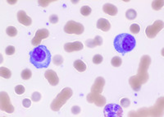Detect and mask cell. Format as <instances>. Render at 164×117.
Segmentation results:
<instances>
[{"label":"cell","mask_w":164,"mask_h":117,"mask_svg":"<svg viewBox=\"0 0 164 117\" xmlns=\"http://www.w3.org/2000/svg\"><path fill=\"white\" fill-rule=\"evenodd\" d=\"M51 54L48 48L39 45L30 52V62L37 68H48L51 62Z\"/></svg>","instance_id":"cell-1"},{"label":"cell","mask_w":164,"mask_h":117,"mask_svg":"<svg viewBox=\"0 0 164 117\" xmlns=\"http://www.w3.org/2000/svg\"><path fill=\"white\" fill-rule=\"evenodd\" d=\"M150 62L151 60H150V56L148 55L143 56V58H141V61H140V69H139L137 76L135 77L134 76L130 78V84L131 85V88L135 91H139L141 87V84L145 83L148 80L149 75L147 73V69L149 68Z\"/></svg>","instance_id":"cell-2"},{"label":"cell","mask_w":164,"mask_h":117,"mask_svg":"<svg viewBox=\"0 0 164 117\" xmlns=\"http://www.w3.org/2000/svg\"><path fill=\"white\" fill-rule=\"evenodd\" d=\"M136 40L133 36L127 33L117 35L113 42L114 48L117 52L125 54L131 51L135 47Z\"/></svg>","instance_id":"cell-3"},{"label":"cell","mask_w":164,"mask_h":117,"mask_svg":"<svg viewBox=\"0 0 164 117\" xmlns=\"http://www.w3.org/2000/svg\"><path fill=\"white\" fill-rule=\"evenodd\" d=\"M73 92L70 88H65L62 90V92L58 94L56 98L51 103V109L54 111H58L63 105L69 100V98L72 96Z\"/></svg>","instance_id":"cell-4"},{"label":"cell","mask_w":164,"mask_h":117,"mask_svg":"<svg viewBox=\"0 0 164 117\" xmlns=\"http://www.w3.org/2000/svg\"><path fill=\"white\" fill-rule=\"evenodd\" d=\"M85 27L81 23L74 21H69L64 26V31L68 34L81 35L84 32Z\"/></svg>","instance_id":"cell-5"},{"label":"cell","mask_w":164,"mask_h":117,"mask_svg":"<svg viewBox=\"0 0 164 117\" xmlns=\"http://www.w3.org/2000/svg\"><path fill=\"white\" fill-rule=\"evenodd\" d=\"M0 107L1 110L7 113H12L14 111V107L12 105L10 98L6 92H1L0 93Z\"/></svg>","instance_id":"cell-6"},{"label":"cell","mask_w":164,"mask_h":117,"mask_svg":"<svg viewBox=\"0 0 164 117\" xmlns=\"http://www.w3.org/2000/svg\"><path fill=\"white\" fill-rule=\"evenodd\" d=\"M163 28V21H156L151 26H149L146 29H145V34L146 36L150 38L153 39L158 35L161 30Z\"/></svg>","instance_id":"cell-7"},{"label":"cell","mask_w":164,"mask_h":117,"mask_svg":"<svg viewBox=\"0 0 164 117\" xmlns=\"http://www.w3.org/2000/svg\"><path fill=\"white\" fill-rule=\"evenodd\" d=\"M104 116L108 117L121 116H122V109L120 106L116 105V104L107 105L104 108Z\"/></svg>","instance_id":"cell-8"},{"label":"cell","mask_w":164,"mask_h":117,"mask_svg":"<svg viewBox=\"0 0 164 117\" xmlns=\"http://www.w3.org/2000/svg\"><path fill=\"white\" fill-rule=\"evenodd\" d=\"M87 101L90 103H94L98 107H102L105 105L106 99L104 97L100 96L99 93H90L87 96Z\"/></svg>","instance_id":"cell-9"},{"label":"cell","mask_w":164,"mask_h":117,"mask_svg":"<svg viewBox=\"0 0 164 117\" xmlns=\"http://www.w3.org/2000/svg\"><path fill=\"white\" fill-rule=\"evenodd\" d=\"M49 36V31L47 29H39L36 31L35 36H34V38L31 40V43L33 45H39L40 42L42 41V40L46 39L48 38Z\"/></svg>","instance_id":"cell-10"},{"label":"cell","mask_w":164,"mask_h":117,"mask_svg":"<svg viewBox=\"0 0 164 117\" xmlns=\"http://www.w3.org/2000/svg\"><path fill=\"white\" fill-rule=\"evenodd\" d=\"M44 77H45V78L47 79V81L52 86H56L59 83V78L58 77V74L56 73V72H54L53 70H52V69L47 70L44 73Z\"/></svg>","instance_id":"cell-11"},{"label":"cell","mask_w":164,"mask_h":117,"mask_svg":"<svg viewBox=\"0 0 164 117\" xmlns=\"http://www.w3.org/2000/svg\"><path fill=\"white\" fill-rule=\"evenodd\" d=\"M84 48V45L81 41H76V42H72V43H66L64 45V49L70 53V52H73V51H79L81 50Z\"/></svg>","instance_id":"cell-12"},{"label":"cell","mask_w":164,"mask_h":117,"mask_svg":"<svg viewBox=\"0 0 164 117\" xmlns=\"http://www.w3.org/2000/svg\"><path fill=\"white\" fill-rule=\"evenodd\" d=\"M104 84H105L104 78H102V77L97 78V79L95 80V82H94V85H93V87L91 88V93H99L100 94L103 92Z\"/></svg>","instance_id":"cell-13"},{"label":"cell","mask_w":164,"mask_h":117,"mask_svg":"<svg viewBox=\"0 0 164 117\" xmlns=\"http://www.w3.org/2000/svg\"><path fill=\"white\" fill-rule=\"evenodd\" d=\"M17 19L21 24L24 25V26H30L32 23V20L31 18L28 17L26 13H25L23 10H20L19 12L17 13Z\"/></svg>","instance_id":"cell-14"},{"label":"cell","mask_w":164,"mask_h":117,"mask_svg":"<svg viewBox=\"0 0 164 117\" xmlns=\"http://www.w3.org/2000/svg\"><path fill=\"white\" fill-rule=\"evenodd\" d=\"M97 28L103 31H108L111 28V24L105 18H100L97 22Z\"/></svg>","instance_id":"cell-15"},{"label":"cell","mask_w":164,"mask_h":117,"mask_svg":"<svg viewBox=\"0 0 164 117\" xmlns=\"http://www.w3.org/2000/svg\"><path fill=\"white\" fill-rule=\"evenodd\" d=\"M85 44L89 48H94L95 46H99L103 44V38L99 36H97L93 40H87Z\"/></svg>","instance_id":"cell-16"},{"label":"cell","mask_w":164,"mask_h":117,"mask_svg":"<svg viewBox=\"0 0 164 117\" xmlns=\"http://www.w3.org/2000/svg\"><path fill=\"white\" fill-rule=\"evenodd\" d=\"M103 10L105 13L110 16H116L117 14V8L111 3H106L103 5Z\"/></svg>","instance_id":"cell-17"},{"label":"cell","mask_w":164,"mask_h":117,"mask_svg":"<svg viewBox=\"0 0 164 117\" xmlns=\"http://www.w3.org/2000/svg\"><path fill=\"white\" fill-rule=\"evenodd\" d=\"M75 68L77 70L78 72H85L86 70V65L85 63H84L82 60L81 59H78V60H76L74 63H73Z\"/></svg>","instance_id":"cell-18"},{"label":"cell","mask_w":164,"mask_h":117,"mask_svg":"<svg viewBox=\"0 0 164 117\" xmlns=\"http://www.w3.org/2000/svg\"><path fill=\"white\" fill-rule=\"evenodd\" d=\"M0 75L1 77L3 78H10L12 76V72L10 71L8 68L1 67L0 68Z\"/></svg>","instance_id":"cell-19"},{"label":"cell","mask_w":164,"mask_h":117,"mask_svg":"<svg viewBox=\"0 0 164 117\" xmlns=\"http://www.w3.org/2000/svg\"><path fill=\"white\" fill-rule=\"evenodd\" d=\"M137 17V13L135 9H128L125 13V17L129 20H134Z\"/></svg>","instance_id":"cell-20"},{"label":"cell","mask_w":164,"mask_h":117,"mask_svg":"<svg viewBox=\"0 0 164 117\" xmlns=\"http://www.w3.org/2000/svg\"><path fill=\"white\" fill-rule=\"evenodd\" d=\"M121 63H122V59L119 56H115V57H113V58H112V65L114 66V67H116V68L120 67L121 65Z\"/></svg>","instance_id":"cell-21"},{"label":"cell","mask_w":164,"mask_h":117,"mask_svg":"<svg viewBox=\"0 0 164 117\" xmlns=\"http://www.w3.org/2000/svg\"><path fill=\"white\" fill-rule=\"evenodd\" d=\"M21 78H23L24 80H28L30 78H31V76H32V73H31V71L28 69V68H25L24 69L21 73Z\"/></svg>","instance_id":"cell-22"},{"label":"cell","mask_w":164,"mask_h":117,"mask_svg":"<svg viewBox=\"0 0 164 117\" xmlns=\"http://www.w3.org/2000/svg\"><path fill=\"white\" fill-rule=\"evenodd\" d=\"M6 32L8 36H9L11 37H14L17 35V30L16 29L14 26H8L6 29Z\"/></svg>","instance_id":"cell-23"},{"label":"cell","mask_w":164,"mask_h":117,"mask_svg":"<svg viewBox=\"0 0 164 117\" xmlns=\"http://www.w3.org/2000/svg\"><path fill=\"white\" fill-rule=\"evenodd\" d=\"M91 8L90 7H89V6H83L81 8V13L83 16H85V17H87V16H89V15H90L91 13Z\"/></svg>","instance_id":"cell-24"},{"label":"cell","mask_w":164,"mask_h":117,"mask_svg":"<svg viewBox=\"0 0 164 117\" xmlns=\"http://www.w3.org/2000/svg\"><path fill=\"white\" fill-rule=\"evenodd\" d=\"M163 1H154L152 3V8L154 10H159L163 7Z\"/></svg>","instance_id":"cell-25"},{"label":"cell","mask_w":164,"mask_h":117,"mask_svg":"<svg viewBox=\"0 0 164 117\" xmlns=\"http://www.w3.org/2000/svg\"><path fill=\"white\" fill-rule=\"evenodd\" d=\"M63 61H64L63 57L61 56V55H59V54L55 55L53 58V63L54 64H56V65H61L63 63Z\"/></svg>","instance_id":"cell-26"},{"label":"cell","mask_w":164,"mask_h":117,"mask_svg":"<svg viewBox=\"0 0 164 117\" xmlns=\"http://www.w3.org/2000/svg\"><path fill=\"white\" fill-rule=\"evenodd\" d=\"M103 58L100 54H95L93 57V63L94 64H99L103 62Z\"/></svg>","instance_id":"cell-27"},{"label":"cell","mask_w":164,"mask_h":117,"mask_svg":"<svg viewBox=\"0 0 164 117\" xmlns=\"http://www.w3.org/2000/svg\"><path fill=\"white\" fill-rule=\"evenodd\" d=\"M130 31H131V32H133L134 34H138V33L140 32V26H139L138 24L134 23V24H132L131 26H130Z\"/></svg>","instance_id":"cell-28"},{"label":"cell","mask_w":164,"mask_h":117,"mask_svg":"<svg viewBox=\"0 0 164 117\" xmlns=\"http://www.w3.org/2000/svg\"><path fill=\"white\" fill-rule=\"evenodd\" d=\"M120 104H121V107L126 108L128 107H130V101L128 99V98H123V99H121V100Z\"/></svg>","instance_id":"cell-29"},{"label":"cell","mask_w":164,"mask_h":117,"mask_svg":"<svg viewBox=\"0 0 164 117\" xmlns=\"http://www.w3.org/2000/svg\"><path fill=\"white\" fill-rule=\"evenodd\" d=\"M41 99V94L38 92H34L32 96H31V100L34 102H39Z\"/></svg>","instance_id":"cell-30"},{"label":"cell","mask_w":164,"mask_h":117,"mask_svg":"<svg viewBox=\"0 0 164 117\" xmlns=\"http://www.w3.org/2000/svg\"><path fill=\"white\" fill-rule=\"evenodd\" d=\"M25 88L22 85H17L15 88V93H17V94H18V95L23 94L25 93Z\"/></svg>","instance_id":"cell-31"},{"label":"cell","mask_w":164,"mask_h":117,"mask_svg":"<svg viewBox=\"0 0 164 117\" xmlns=\"http://www.w3.org/2000/svg\"><path fill=\"white\" fill-rule=\"evenodd\" d=\"M5 53L8 54V55H12L15 54V47L12 45H10L8 46L6 49H5Z\"/></svg>","instance_id":"cell-32"},{"label":"cell","mask_w":164,"mask_h":117,"mask_svg":"<svg viewBox=\"0 0 164 117\" xmlns=\"http://www.w3.org/2000/svg\"><path fill=\"white\" fill-rule=\"evenodd\" d=\"M49 22L53 24H56L58 22V17L57 15L53 14L49 17Z\"/></svg>","instance_id":"cell-33"},{"label":"cell","mask_w":164,"mask_h":117,"mask_svg":"<svg viewBox=\"0 0 164 117\" xmlns=\"http://www.w3.org/2000/svg\"><path fill=\"white\" fill-rule=\"evenodd\" d=\"M22 105H23V107L25 108H29L30 107V106H31V101L30 100V99H24L23 100V102H22Z\"/></svg>","instance_id":"cell-34"},{"label":"cell","mask_w":164,"mask_h":117,"mask_svg":"<svg viewBox=\"0 0 164 117\" xmlns=\"http://www.w3.org/2000/svg\"><path fill=\"white\" fill-rule=\"evenodd\" d=\"M72 114H74V115H78L79 113L81 112V108L77 107V106H74V107H72Z\"/></svg>","instance_id":"cell-35"},{"label":"cell","mask_w":164,"mask_h":117,"mask_svg":"<svg viewBox=\"0 0 164 117\" xmlns=\"http://www.w3.org/2000/svg\"><path fill=\"white\" fill-rule=\"evenodd\" d=\"M53 1H39V5H41V7H43V8H45V7H47L50 3H52Z\"/></svg>","instance_id":"cell-36"},{"label":"cell","mask_w":164,"mask_h":117,"mask_svg":"<svg viewBox=\"0 0 164 117\" xmlns=\"http://www.w3.org/2000/svg\"><path fill=\"white\" fill-rule=\"evenodd\" d=\"M17 1H8V3H10V4H13V3H16Z\"/></svg>","instance_id":"cell-37"}]
</instances>
